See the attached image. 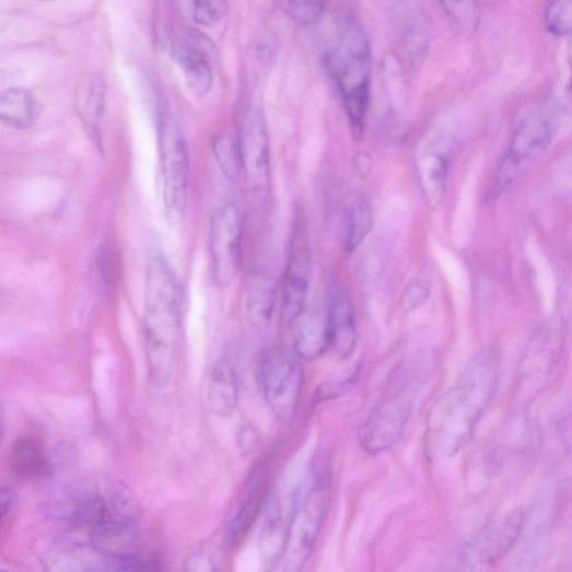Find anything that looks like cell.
Listing matches in <instances>:
<instances>
[{"label":"cell","instance_id":"31","mask_svg":"<svg viewBox=\"0 0 572 572\" xmlns=\"http://www.w3.org/2000/svg\"><path fill=\"white\" fill-rule=\"evenodd\" d=\"M226 0H192V14L200 25H211L223 19L227 12Z\"/></svg>","mask_w":572,"mask_h":572},{"label":"cell","instance_id":"24","mask_svg":"<svg viewBox=\"0 0 572 572\" xmlns=\"http://www.w3.org/2000/svg\"><path fill=\"white\" fill-rule=\"evenodd\" d=\"M264 499V490H256L232 517L225 533V542L230 548H237L246 539L261 511Z\"/></svg>","mask_w":572,"mask_h":572},{"label":"cell","instance_id":"21","mask_svg":"<svg viewBox=\"0 0 572 572\" xmlns=\"http://www.w3.org/2000/svg\"><path fill=\"white\" fill-rule=\"evenodd\" d=\"M10 466L21 480L33 481L50 472V462L44 447L32 437L19 439L10 452Z\"/></svg>","mask_w":572,"mask_h":572},{"label":"cell","instance_id":"1","mask_svg":"<svg viewBox=\"0 0 572 572\" xmlns=\"http://www.w3.org/2000/svg\"><path fill=\"white\" fill-rule=\"evenodd\" d=\"M498 381V358L481 353L441 397L429 418V441L437 454L454 456L469 443L493 398Z\"/></svg>","mask_w":572,"mask_h":572},{"label":"cell","instance_id":"34","mask_svg":"<svg viewBox=\"0 0 572 572\" xmlns=\"http://www.w3.org/2000/svg\"><path fill=\"white\" fill-rule=\"evenodd\" d=\"M358 372H353L348 378L336 384L325 385L317 393L319 400H330L345 395L354 385Z\"/></svg>","mask_w":572,"mask_h":572},{"label":"cell","instance_id":"20","mask_svg":"<svg viewBox=\"0 0 572 572\" xmlns=\"http://www.w3.org/2000/svg\"><path fill=\"white\" fill-rule=\"evenodd\" d=\"M208 404L222 418L231 416L238 405V378L232 362L223 358L213 369L208 387Z\"/></svg>","mask_w":572,"mask_h":572},{"label":"cell","instance_id":"6","mask_svg":"<svg viewBox=\"0 0 572 572\" xmlns=\"http://www.w3.org/2000/svg\"><path fill=\"white\" fill-rule=\"evenodd\" d=\"M160 150L165 212L171 222L179 223L187 210L189 159L183 131L170 116L161 121Z\"/></svg>","mask_w":572,"mask_h":572},{"label":"cell","instance_id":"7","mask_svg":"<svg viewBox=\"0 0 572 572\" xmlns=\"http://www.w3.org/2000/svg\"><path fill=\"white\" fill-rule=\"evenodd\" d=\"M301 357L293 349L278 346L265 354L259 369L264 393L271 410L289 421L300 400L303 387Z\"/></svg>","mask_w":572,"mask_h":572},{"label":"cell","instance_id":"9","mask_svg":"<svg viewBox=\"0 0 572 572\" xmlns=\"http://www.w3.org/2000/svg\"><path fill=\"white\" fill-rule=\"evenodd\" d=\"M311 247L307 224L300 207L291 226L288 266L283 284V317L295 325L304 315L310 285Z\"/></svg>","mask_w":572,"mask_h":572},{"label":"cell","instance_id":"5","mask_svg":"<svg viewBox=\"0 0 572 572\" xmlns=\"http://www.w3.org/2000/svg\"><path fill=\"white\" fill-rule=\"evenodd\" d=\"M328 489L322 479H312L295 491L289 534L281 561L285 571L301 570L316 548L327 510Z\"/></svg>","mask_w":572,"mask_h":572},{"label":"cell","instance_id":"11","mask_svg":"<svg viewBox=\"0 0 572 572\" xmlns=\"http://www.w3.org/2000/svg\"><path fill=\"white\" fill-rule=\"evenodd\" d=\"M242 171L252 191L265 197L270 190V138L265 116L256 107L243 117L238 138Z\"/></svg>","mask_w":572,"mask_h":572},{"label":"cell","instance_id":"19","mask_svg":"<svg viewBox=\"0 0 572 572\" xmlns=\"http://www.w3.org/2000/svg\"><path fill=\"white\" fill-rule=\"evenodd\" d=\"M40 114L39 101L26 89L11 87L0 97V118L10 128L28 129L38 121Z\"/></svg>","mask_w":572,"mask_h":572},{"label":"cell","instance_id":"16","mask_svg":"<svg viewBox=\"0 0 572 572\" xmlns=\"http://www.w3.org/2000/svg\"><path fill=\"white\" fill-rule=\"evenodd\" d=\"M210 49V42L196 32L182 37L175 45V58L186 74L190 91L196 96L207 94L213 83Z\"/></svg>","mask_w":572,"mask_h":572},{"label":"cell","instance_id":"2","mask_svg":"<svg viewBox=\"0 0 572 572\" xmlns=\"http://www.w3.org/2000/svg\"><path fill=\"white\" fill-rule=\"evenodd\" d=\"M183 293L176 272L162 255L149 264L143 334L149 376L162 385L171 376L177 353Z\"/></svg>","mask_w":572,"mask_h":572},{"label":"cell","instance_id":"29","mask_svg":"<svg viewBox=\"0 0 572 572\" xmlns=\"http://www.w3.org/2000/svg\"><path fill=\"white\" fill-rule=\"evenodd\" d=\"M545 26L553 36L568 38L572 35V0H549Z\"/></svg>","mask_w":572,"mask_h":572},{"label":"cell","instance_id":"3","mask_svg":"<svg viewBox=\"0 0 572 572\" xmlns=\"http://www.w3.org/2000/svg\"><path fill=\"white\" fill-rule=\"evenodd\" d=\"M325 65L342 98L355 133L365 128L372 97V47L355 22H349L326 55Z\"/></svg>","mask_w":572,"mask_h":572},{"label":"cell","instance_id":"10","mask_svg":"<svg viewBox=\"0 0 572 572\" xmlns=\"http://www.w3.org/2000/svg\"><path fill=\"white\" fill-rule=\"evenodd\" d=\"M243 232L238 208L232 202L220 206L211 219L208 233L213 276L220 287L230 285L238 275Z\"/></svg>","mask_w":572,"mask_h":572},{"label":"cell","instance_id":"4","mask_svg":"<svg viewBox=\"0 0 572 572\" xmlns=\"http://www.w3.org/2000/svg\"><path fill=\"white\" fill-rule=\"evenodd\" d=\"M45 511L55 522L91 529L109 520L137 523L140 505L126 486L106 481L65 490L47 503Z\"/></svg>","mask_w":572,"mask_h":572},{"label":"cell","instance_id":"33","mask_svg":"<svg viewBox=\"0 0 572 572\" xmlns=\"http://www.w3.org/2000/svg\"><path fill=\"white\" fill-rule=\"evenodd\" d=\"M431 295L430 283L425 280L411 281L404 291L402 306L407 312L422 307Z\"/></svg>","mask_w":572,"mask_h":572},{"label":"cell","instance_id":"14","mask_svg":"<svg viewBox=\"0 0 572 572\" xmlns=\"http://www.w3.org/2000/svg\"><path fill=\"white\" fill-rule=\"evenodd\" d=\"M452 142L444 133L427 137L416 148V177L430 210L435 211L444 197L450 170Z\"/></svg>","mask_w":572,"mask_h":572},{"label":"cell","instance_id":"32","mask_svg":"<svg viewBox=\"0 0 572 572\" xmlns=\"http://www.w3.org/2000/svg\"><path fill=\"white\" fill-rule=\"evenodd\" d=\"M104 108V98H103V91L96 84L95 87L92 89L85 106L86 112V119H87V126L89 130H91V137L97 142V144L101 141L100 136V121L103 114Z\"/></svg>","mask_w":572,"mask_h":572},{"label":"cell","instance_id":"8","mask_svg":"<svg viewBox=\"0 0 572 572\" xmlns=\"http://www.w3.org/2000/svg\"><path fill=\"white\" fill-rule=\"evenodd\" d=\"M552 130L541 114H529L520 120L513 131L494 184V192L502 194L526 168L547 150Z\"/></svg>","mask_w":572,"mask_h":572},{"label":"cell","instance_id":"30","mask_svg":"<svg viewBox=\"0 0 572 572\" xmlns=\"http://www.w3.org/2000/svg\"><path fill=\"white\" fill-rule=\"evenodd\" d=\"M290 19L301 26L318 23L326 14L329 0H284Z\"/></svg>","mask_w":572,"mask_h":572},{"label":"cell","instance_id":"13","mask_svg":"<svg viewBox=\"0 0 572 572\" xmlns=\"http://www.w3.org/2000/svg\"><path fill=\"white\" fill-rule=\"evenodd\" d=\"M525 514L513 510L494 520L462 551L460 560L466 568L490 567L504 557L523 532Z\"/></svg>","mask_w":572,"mask_h":572},{"label":"cell","instance_id":"35","mask_svg":"<svg viewBox=\"0 0 572 572\" xmlns=\"http://www.w3.org/2000/svg\"><path fill=\"white\" fill-rule=\"evenodd\" d=\"M17 497L11 489H3L2 497H0V510H2V524L5 523L7 517L15 509Z\"/></svg>","mask_w":572,"mask_h":572},{"label":"cell","instance_id":"27","mask_svg":"<svg viewBox=\"0 0 572 572\" xmlns=\"http://www.w3.org/2000/svg\"><path fill=\"white\" fill-rule=\"evenodd\" d=\"M119 273L118 256L108 242L97 246L93 258V275L97 284L103 289H110L117 282Z\"/></svg>","mask_w":572,"mask_h":572},{"label":"cell","instance_id":"12","mask_svg":"<svg viewBox=\"0 0 572 572\" xmlns=\"http://www.w3.org/2000/svg\"><path fill=\"white\" fill-rule=\"evenodd\" d=\"M418 393L413 386L399 390L384 401L360 430L359 442L363 450L378 455L392 448L400 439Z\"/></svg>","mask_w":572,"mask_h":572},{"label":"cell","instance_id":"26","mask_svg":"<svg viewBox=\"0 0 572 572\" xmlns=\"http://www.w3.org/2000/svg\"><path fill=\"white\" fill-rule=\"evenodd\" d=\"M446 15L460 30L474 33L481 21V11L478 0H436Z\"/></svg>","mask_w":572,"mask_h":572},{"label":"cell","instance_id":"25","mask_svg":"<svg viewBox=\"0 0 572 572\" xmlns=\"http://www.w3.org/2000/svg\"><path fill=\"white\" fill-rule=\"evenodd\" d=\"M374 225V211L366 198H358L350 207L346 247L349 253L354 252L367 238Z\"/></svg>","mask_w":572,"mask_h":572},{"label":"cell","instance_id":"18","mask_svg":"<svg viewBox=\"0 0 572 572\" xmlns=\"http://www.w3.org/2000/svg\"><path fill=\"white\" fill-rule=\"evenodd\" d=\"M290 517L287 518L278 497H273L267 509L266 522L259 536L258 550L267 570L281 563L289 534Z\"/></svg>","mask_w":572,"mask_h":572},{"label":"cell","instance_id":"15","mask_svg":"<svg viewBox=\"0 0 572 572\" xmlns=\"http://www.w3.org/2000/svg\"><path fill=\"white\" fill-rule=\"evenodd\" d=\"M89 544L97 553L124 570L127 561L140 556L137 523L109 520L90 529Z\"/></svg>","mask_w":572,"mask_h":572},{"label":"cell","instance_id":"23","mask_svg":"<svg viewBox=\"0 0 572 572\" xmlns=\"http://www.w3.org/2000/svg\"><path fill=\"white\" fill-rule=\"evenodd\" d=\"M295 326L294 350L302 359H316L331 347L327 315H304Z\"/></svg>","mask_w":572,"mask_h":572},{"label":"cell","instance_id":"36","mask_svg":"<svg viewBox=\"0 0 572 572\" xmlns=\"http://www.w3.org/2000/svg\"><path fill=\"white\" fill-rule=\"evenodd\" d=\"M567 58H568V66H569V70H570L569 93L572 98V35H570L568 37Z\"/></svg>","mask_w":572,"mask_h":572},{"label":"cell","instance_id":"17","mask_svg":"<svg viewBox=\"0 0 572 572\" xmlns=\"http://www.w3.org/2000/svg\"><path fill=\"white\" fill-rule=\"evenodd\" d=\"M327 322L330 346L341 358H349L355 348L357 328L351 299L342 287L331 291Z\"/></svg>","mask_w":572,"mask_h":572},{"label":"cell","instance_id":"28","mask_svg":"<svg viewBox=\"0 0 572 572\" xmlns=\"http://www.w3.org/2000/svg\"><path fill=\"white\" fill-rule=\"evenodd\" d=\"M213 152L223 174L234 182L243 172L238 140L223 133L214 139Z\"/></svg>","mask_w":572,"mask_h":572},{"label":"cell","instance_id":"22","mask_svg":"<svg viewBox=\"0 0 572 572\" xmlns=\"http://www.w3.org/2000/svg\"><path fill=\"white\" fill-rule=\"evenodd\" d=\"M276 303V290L270 279L254 275L246 293V317L252 327L264 329L272 319Z\"/></svg>","mask_w":572,"mask_h":572}]
</instances>
